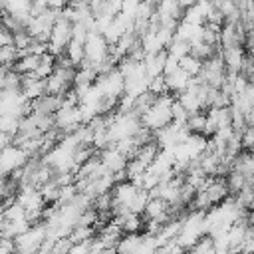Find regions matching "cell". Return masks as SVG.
<instances>
[{
  "mask_svg": "<svg viewBox=\"0 0 254 254\" xmlns=\"http://www.w3.org/2000/svg\"><path fill=\"white\" fill-rule=\"evenodd\" d=\"M175 99H177V95H173V93L159 95L157 103L141 117L143 127L151 129L153 133H157V131L169 127V125L175 121V117H173V103H175Z\"/></svg>",
  "mask_w": 254,
  "mask_h": 254,
  "instance_id": "1",
  "label": "cell"
},
{
  "mask_svg": "<svg viewBox=\"0 0 254 254\" xmlns=\"http://www.w3.org/2000/svg\"><path fill=\"white\" fill-rule=\"evenodd\" d=\"M107 56H109V44H107V40L103 38V34H99V32L89 34L87 40H85V60H87L89 64L97 65V64H101Z\"/></svg>",
  "mask_w": 254,
  "mask_h": 254,
  "instance_id": "2",
  "label": "cell"
},
{
  "mask_svg": "<svg viewBox=\"0 0 254 254\" xmlns=\"http://www.w3.org/2000/svg\"><path fill=\"white\" fill-rule=\"evenodd\" d=\"M28 161H30V155L24 149H20V147L2 149V175L8 177L12 171L26 167Z\"/></svg>",
  "mask_w": 254,
  "mask_h": 254,
  "instance_id": "3",
  "label": "cell"
},
{
  "mask_svg": "<svg viewBox=\"0 0 254 254\" xmlns=\"http://www.w3.org/2000/svg\"><path fill=\"white\" fill-rule=\"evenodd\" d=\"M60 109H64V97L58 95H44L36 101H32V113L36 115H56Z\"/></svg>",
  "mask_w": 254,
  "mask_h": 254,
  "instance_id": "4",
  "label": "cell"
},
{
  "mask_svg": "<svg viewBox=\"0 0 254 254\" xmlns=\"http://www.w3.org/2000/svg\"><path fill=\"white\" fill-rule=\"evenodd\" d=\"M218 54L222 56L228 73H240L242 62H244V56H246L242 48H220Z\"/></svg>",
  "mask_w": 254,
  "mask_h": 254,
  "instance_id": "5",
  "label": "cell"
},
{
  "mask_svg": "<svg viewBox=\"0 0 254 254\" xmlns=\"http://www.w3.org/2000/svg\"><path fill=\"white\" fill-rule=\"evenodd\" d=\"M169 60V52L163 50L159 54H151V56H145V71H147V77L149 79H155V77H161L163 71H165V64Z\"/></svg>",
  "mask_w": 254,
  "mask_h": 254,
  "instance_id": "6",
  "label": "cell"
},
{
  "mask_svg": "<svg viewBox=\"0 0 254 254\" xmlns=\"http://www.w3.org/2000/svg\"><path fill=\"white\" fill-rule=\"evenodd\" d=\"M99 159H101V163L115 175V173H121V171H125L127 169V165H129V159H125L115 147H111V149H105V151H101L99 153Z\"/></svg>",
  "mask_w": 254,
  "mask_h": 254,
  "instance_id": "7",
  "label": "cell"
},
{
  "mask_svg": "<svg viewBox=\"0 0 254 254\" xmlns=\"http://www.w3.org/2000/svg\"><path fill=\"white\" fill-rule=\"evenodd\" d=\"M165 81H167V87H169V91H171L173 95H181V93H185V91L189 89L192 77H190L187 71L179 69V71H175L173 75H167Z\"/></svg>",
  "mask_w": 254,
  "mask_h": 254,
  "instance_id": "8",
  "label": "cell"
},
{
  "mask_svg": "<svg viewBox=\"0 0 254 254\" xmlns=\"http://www.w3.org/2000/svg\"><path fill=\"white\" fill-rule=\"evenodd\" d=\"M145 234L135 232V234H123V238L117 242V254H137V250L143 246Z\"/></svg>",
  "mask_w": 254,
  "mask_h": 254,
  "instance_id": "9",
  "label": "cell"
},
{
  "mask_svg": "<svg viewBox=\"0 0 254 254\" xmlns=\"http://www.w3.org/2000/svg\"><path fill=\"white\" fill-rule=\"evenodd\" d=\"M40 62H42V58H40V56H34V54H26V52H24V54H20V60L16 62L14 69H16L18 73H22V75L36 73V69H38Z\"/></svg>",
  "mask_w": 254,
  "mask_h": 254,
  "instance_id": "10",
  "label": "cell"
},
{
  "mask_svg": "<svg viewBox=\"0 0 254 254\" xmlns=\"http://www.w3.org/2000/svg\"><path fill=\"white\" fill-rule=\"evenodd\" d=\"M234 171L242 173L248 181L254 177V157L250 151H242L236 159H234Z\"/></svg>",
  "mask_w": 254,
  "mask_h": 254,
  "instance_id": "11",
  "label": "cell"
},
{
  "mask_svg": "<svg viewBox=\"0 0 254 254\" xmlns=\"http://www.w3.org/2000/svg\"><path fill=\"white\" fill-rule=\"evenodd\" d=\"M169 210H171V204L167 200H163V198H151L149 204H147V208H145V212H143V216H145V220H153V218H161Z\"/></svg>",
  "mask_w": 254,
  "mask_h": 254,
  "instance_id": "12",
  "label": "cell"
},
{
  "mask_svg": "<svg viewBox=\"0 0 254 254\" xmlns=\"http://www.w3.org/2000/svg\"><path fill=\"white\" fill-rule=\"evenodd\" d=\"M0 85H2V89L20 91V89H22V73H18L16 69H4V67H2Z\"/></svg>",
  "mask_w": 254,
  "mask_h": 254,
  "instance_id": "13",
  "label": "cell"
},
{
  "mask_svg": "<svg viewBox=\"0 0 254 254\" xmlns=\"http://www.w3.org/2000/svg\"><path fill=\"white\" fill-rule=\"evenodd\" d=\"M226 185H228V190H230V196H236L240 190H244L248 185H250V181L242 175V173H238V171H232L228 177H226Z\"/></svg>",
  "mask_w": 254,
  "mask_h": 254,
  "instance_id": "14",
  "label": "cell"
},
{
  "mask_svg": "<svg viewBox=\"0 0 254 254\" xmlns=\"http://www.w3.org/2000/svg\"><path fill=\"white\" fill-rule=\"evenodd\" d=\"M40 194L44 198L46 204H56L60 200V194H62V187L56 183V179H52L50 183H46L42 189H40Z\"/></svg>",
  "mask_w": 254,
  "mask_h": 254,
  "instance_id": "15",
  "label": "cell"
},
{
  "mask_svg": "<svg viewBox=\"0 0 254 254\" xmlns=\"http://www.w3.org/2000/svg\"><path fill=\"white\" fill-rule=\"evenodd\" d=\"M206 123H208V115H206V111H200V113H194V115L189 117L187 129H189V133H192V135H202Z\"/></svg>",
  "mask_w": 254,
  "mask_h": 254,
  "instance_id": "16",
  "label": "cell"
},
{
  "mask_svg": "<svg viewBox=\"0 0 254 254\" xmlns=\"http://www.w3.org/2000/svg\"><path fill=\"white\" fill-rule=\"evenodd\" d=\"M167 52H169V56H171V58H175V60H179V62H181L185 56H189V54H190V44H189V42H185V40L173 38V42L169 44Z\"/></svg>",
  "mask_w": 254,
  "mask_h": 254,
  "instance_id": "17",
  "label": "cell"
},
{
  "mask_svg": "<svg viewBox=\"0 0 254 254\" xmlns=\"http://www.w3.org/2000/svg\"><path fill=\"white\" fill-rule=\"evenodd\" d=\"M20 60V52L16 50V46H4L0 48V62L4 69H14L16 62Z\"/></svg>",
  "mask_w": 254,
  "mask_h": 254,
  "instance_id": "18",
  "label": "cell"
},
{
  "mask_svg": "<svg viewBox=\"0 0 254 254\" xmlns=\"http://www.w3.org/2000/svg\"><path fill=\"white\" fill-rule=\"evenodd\" d=\"M179 65H181V69L183 71H187L190 77H196L200 71H202V65H204V62H200L198 58H194V56H185L181 62H179Z\"/></svg>",
  "mask_w": 254,
  "mask_h": 254,
  "instance_id": "19",
  "label": "cell"
},
{
  "mask_svg": "<svg viewBox=\"0 0 254 254\" xmlns=\"http://www.w3.org/2000/svg\"><path fill=\"white\" fill-rule=\"evenodd\" d=\"M115 149H117L125 159L133 161V159L137 157V153H139V149H141V147H137V145H135V141L129 137V139H121L119 143H115Z\"/></svg>",
  "mask_w": 254,
  "mask_h": 254,
  "instance_id": "20",
  "label": "cell"
},
{
  "mask_svg": "<svg viewBox=\"0 0 254 254\" xmlns=\"http://www.w3.org/2000/svg\"><path fill=\"white\" fill-rule=\"evenodd\" d=\"M194 254H216V244L214 238L210 234H204L202 238H198V242L192 246Z\"/></svg>",
  "mask_w": 254,
  "mask_h": 254,
  "instance_id": "21",
  "label": "cell"
},
{
  "mask_svg": "<svg viewBox=\"0 0 254 254\" xmlns=\"http://www.w3.org/2000/svg\"><path fill=\"white\" fill-rule=\"evenodd\" d=\"M32 44H34V38L30 36L28 30H22V32H16V34H14V46H16V50H18L20 54H22V52H28Z\"/></svg>",
  "mask_w": 254,
  "mask_h": 254,
  "instance_id": "22",
  "label": "cell"
},
{
  "mask_svg": "<svg viewBox=\"0 0 254 254\" xmlns=\"http://www.w3.org/2000/svg\"><path fill=\"white\" fill-rule=\"evenodd\" d=\"M240 141H242V149L244 151H252L254 149V127H246V131L242 133Z\"/></svg>",
  "mask_w": 254,
  "mask_h": 254,
  "instance_id": "23",
  "label": "cell"
},
{
  "mask_svg": "<svg viewBox=\"0 0 254 254\" xmlns=\"http://www.w3.org/2000/svg\"><path fill=\"white\" fill-rule=\"evenodd\" d=\"M4 46H14V34L0 26V48Z\"/></svg>",
  "mask_w": 254,
  "mask_h": 254,
  "instance_id": "24",
  "label": "cell"
},
{
  "mask_svg": "<svg viewBox=\"0 0 254 254\" xmlns=\"http://www.w3.org/2000/svg\"><path fill=\"white\" fill-rule=\"evenodd\" d=\"M179 69H181L179 60H175V58L169 56V60H167V64H165V71H163V75H165V77H167V75H173V73L179 71Z\"/></svg>",
  "mask_w": 254,
  "mask_h": 254,
  "instance_id": "25",
  "label": "cell"
},
{
  "mask_svg": "<svg viewBox=\"0 0 254 254\" xmlns=\"http://www.w3.org/2000/svg\"><path fill=\"white\" fill-rule=\"evenodd\" d=\"M250 187H252V190H254V177L250 179Z\"/></svg>",
  "mask_w": 254,
  "mask_h": 254,
  "instance_id": "26",
  "label": "cell"
},
{
  "mask_svg": "<svg viewBox=\"0 0 254 254\" xmlns=\"http://www.w3.org/2000/svg\"><path fill=\"white\" fill-rule=\"evenodd\" d=\"M234 254H250V252H244V250H240V252H234Z\"/></svg>",
  "mask_w": 254,
  "mask_h": 254,
  "instance_id": "27",
  "label": "cell"
},
{
  "mask_svg": "<svg viewBox=\"0 0 254 254\" xmlns=\"http://www.w3.org/2000/svg\"><path fill=\"white\" fill-rule=\"evenodd\" d=\"M185 254H194V252H192V250H189V252H185Z\"/></svg>",
  "mask_w": 254,
  "mask_h": 254,
  "instance_id": "28",
  "label": "cell"
},
{
  "mask_svg": "<svg viewBox=\"0 0 254 254\" xmlns=\"http://www.w3.org/2000/svg\"><path fill=\"white\" fill-rule=\"evenodd\" d=\"M250 153H252V157H254V149H252V151H250Z\"/></svg>",
  "mask_w": 254,
  "mask_h": 254,
  "instance_id": "29",
  "label": "cell"
}]
</instances>
